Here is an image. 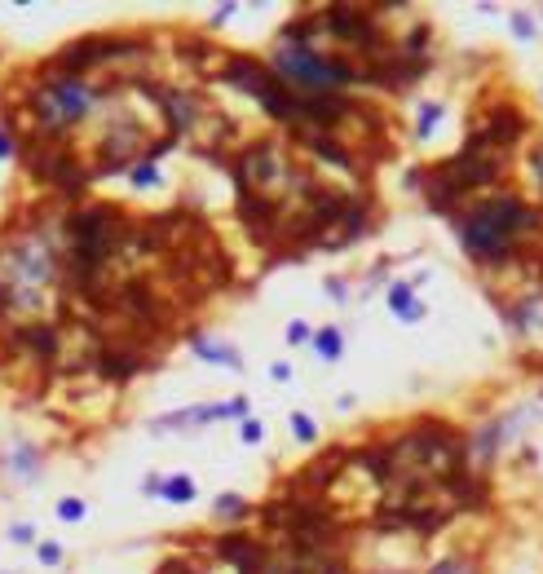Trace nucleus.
<instances>
[{
    "label": "nucleus",
    "instance_id": "obj_20",
    "mask_svg": "<svg viewBox=\"0 0 543 574\" xmlns=\"http://www.w3.org/2000/svg\"><path fill=\"white\" fill-rule=\"evenodd\" d=\"M305 340H309V327H305L301 318H296V323L287 327V344H305Z\"/></svg>",
    "mask_w": 543,
    "mask_h": 574
},
{
    "label": "nucleus",
    "instance_id": "obj_21",
    "mask_svg": "<svg viewBox=\"0 0 543 574\" xmlns=\"http://www.w3.org/2000/svg\"><path fill=\"white\" fill-rule=\"evenodd\" d=\"M442 115V106H424V124H420V137H429L433 133V120Z\"/></svg>",
    "mask_w": 543,
    "mask_h": 574
},
{
    "label": "nucleus",
    "instance_id": "obj_17",
    "mask_svg": "<svg viewBox=\"0 0 543 574\" xmlns=\"http://www.w3.org/2000/svg\"><path fill=\"white\" fill-rule=\"evenodd\" d=\"M239 508H243V499H239V495H221V499H217V517H221V521H225V517L235 521V517H243Z\"/></svg>",
    "mask_w": 543,
    "mask_h": 574
},
{
    "label": "nucleus",
    "instance_id": "obj_10",
    "mask_svg": "<svg viewBox=\"0 0 543 574\" xmlns=\"http://www.w3.org/2000/svg\"><path fill=\"white\" fill-rule=\"evenodd\" d=\"M159 495H163V499H173V504H190V499H194V482L186 478V473H177L173 482H163V486H159Z\"/></svg>",
    "mask_w": 543,
    "mask_h": 574
},
{
    "label": "nucleus",
    "instance_id": "obj_12",
    "mask_svg": "<svg viewBox=\"0 0 543 574\" xmlns=\"http://www.w3.org/2000/svg\"><path fill=\"white\" fill-rule=\"evenodd\" d=\"M159 182V168H155V155H146L137 168H133V186H155Z\"/></svg>",
    "mask_w": 543,
    "mask_h": 574
},
{
    "label": "nucleus",
    "instance_id": "obj_19",
    "mask_svg": "<svg viewBox=\"0 0 543 574\" xmlns=\"http://www.w3.org/2000/svg\"><path fill=\"white\" fill-rule=\"evenodd\" d=\"M36 556H40L44 566H58V561H62V548L54 544V539H49V544H40V548H36Z\"/></svg>",
    "mask_w": 543,
    "mask_h": 574
},
{
    "label": "nucleus",
    "instance_id": "obj_13",
    "mask_svg": "<svg viewBox=\"0 0 543 574\" xmlns=\"http://www.w3.org/2000/svg\"><path fill=\"white\" fill-rule=\"evenodd\" d=\"M102 371L111 380H128V375H133V363H128V358H102Z\"/></svg>",
    "mask_w": 543,
    "mask_h": 574
},
{
    "label": "nucleus",
    "instance_id": "obj_6",
    "mask_svg": "<svg viewBox=\"0 0 543 574\" xmlns=\"http://www.w3.org/2000/svg\"><path fill=\"white\" fill-rule=\"evenodd\" d=\"M120 40H111V36H93V40H75V44H67L62 49V58H58V67L67 71V75H75L80 80V71H89V67H102V62H111L115 54H120Z\"/></svg>",
    "mask_w": 543,
    "mask_h": 574
},
{
    "label": "nucleus",
    "instance_id": "obj_9",
    "mask_svg": "<svg viewBox=\"0 0 543 574\" xmlns=\"http://www.w3.org/2000/svg\"><path fill=\"white\" fill-rule=\"evenodd\" d=\"M314 344H318V354L327 358V363H336V358L344 354V336H340V327H323V332L314 336Z\"/></svg>",
    "mask_w": 543,
    "mask_h": 574
},
{
    "label": "nucleus",
    "instance_id": "obj_18",
    "mask_svg": "<svg viewBox=\"0 0 543 574\" xmlns=\"http://www.w3.org/2000/svg\"><path fill=\"white\" fill-rule=\"evenodd\" d=\"M243 442H248V447L266 442V424H261V420H243Z\"/></svg>",
    "mask_w": 543,
    "mask_h": 574
},
{
    "label": "nucleus",
    "instance_id": "obj_16",
    "mask_svg": "<svg viewBox=\"0 0 543 574\" xmlns=\"http://www.w3.org/2000/svg\"><path fill=\"white\" fill-rule=\"evenodd\" d=\"M292 433L301 437V442H314V437H318V429H314V420H309V416H301V411L292 416Z\"/></svg>",
    "mask_w": 543,
    "mask_h": 574
},
{
    "label": "nucleus",
    "instance_id": "obj_4",
    "mask_svg": "<svg viewBox=\"0 0 543 574\" xmlns=\"http://www.w3.org/2000/svg\"><path fill=\"white\" fill-rule=\"evenodd\" d=\"M93 102H97V89H89L85 80H75V75L49 80L44 89H36V111H40L44 128H54V133L71 128L80 115L93 106Z\"/></svg>",
    "mask_w": 543,
    "mask_h": 574
},
{
    "label": "nucleus",
    "instance_id": "obj_2",
    "mask_svg": "<svg viewBox=\"0 0 543 574\" xmlns=\"http://www.w3.org/2000/svg\"><path fill=\"white\" fill-rule=\"evenodd\" d=\"M274 71L283 75V89L287 93H332L336 85H349L354 80V71L344 67V62H327V58H318V54H309V49H301V44H278L274 49Z\"/></svg>",
    "mask_w": 543,
    "mask_h": 574
},
{
    "label": "nucleus",
    "instance_id": "obj_14",
    "mask_svg": "<svg viewBox=\"0 0 543 574\" xmlns=\"http://www.w3.org/2000/svg\"><path fill=\"white\" fill-rule=\"evenodd\" d=\"M85 513H89L85 499H71V495H67V499H58V517H62V521H80Z\"/></svg>",
    "mask_w": 543,
    "mask_h": 574
},
{
    "label": "nucleus",
    "instance_id": "obj_24",
    "mask_svg": "<svg viewBox=\"0 0 543 574\" xmlns=\"http://www.w3.org/2000/svg\"><path fill=\"white\" fill-rule=\"evenodd\" d=\"M9 539H18V544H27V539H31V526H13V530H9Z\"/></svg>",
    "mask_w": 543,
    "mask_h": 574
},
{
    "label": "nucleus",
    "instance_id": "obj_8",
    "mask_svg": "<svg viewBox=\"0 0 543 574\" xmlns=\"http://www.w3.org/2000/svg\"><path fill=\"white\" fill-rule=\"evenodd\" d=\"M18 344H23V349H36L40 358H49V354L58 349V336H54V327H23Z\"/></svg>",
    "mask_w": 543,
    "mask_h": 574
},
{
    "label": "nucleus",
    "instance_id": "obj_1",
    "mask_svg": "<svg viewBox=\"0 0 543 574\" xmlns=\"http://www.w3.org/2000/svg\"><path fill=\"white\" fill-rule=\"evenodd\" d=\"M535 225L530 208L521 199H490L464 221V248L473 256H486V261H499L517 248V239Z\"/></svg>",
    "mask_w": 543,
    "mask_h": 574
},
{
    "label": "nucleus",
    "instance_id": "obj_23",
    "mask_svg": "<svg viewBox=\"0 0 543 574\" xmlns=\"http://www.w3.org/2000/svg\"><path fill=\"white\" fill-rule=\"evenodd\" d=\"M270 371H274V380H292V367H287V363H274Z\"/></svg>",
    "mask_w": 543,
    "mask_h": 574
},
{
    "label": "nucleus",
    "instance_id": "obj_15",
    "mask_svg": "<svg viewBox=\"0 0 543 574\" xmlns=\"http://www.w3.org/2000/svg\"><path fill=\"white\" fill-rule=\"evenodd\" d=\"M433 574H477V570L464 561V556H447V561H437V566H433Z\"/></svg>",
    "mask_w": 543,
    "mask_h": 574
},
{
    "label": "nucleus",
    "instance_id": "obj_5",
    "mask_svg": "<svg viewBox=\"0 0 543 574\" xmlns=\"http://www.w3.org/2000/svg\"><path fill=\"white\" fill-rule=\"evenodd\" d=\"M221 80H230V85H243V93H252L270 115H278V120H292V115H301V97L287 93L283 80H274L270 71H261L256 62H248V58L230 62V67L221 71Z\"/></svg>",
    "mask_w": 543,
    "mask_h": 574
},
{
    "label": "nucleus",
    "instance_id": "obj_22",
    "mask_svg": "<svg viewBox=\"0 0 543 574\" xmlns=\"http://www.w3.org/2000/svg\"><path fill=\"white\" fill-rule=\"evenodd\" d=\"M513 27H517V36H521V40H530V36H535V27H530V18H525V13H513Z\"/></svg>",
    "mask_w": 543,
    "mask_h": 574
},
{
    "label": "nucleus",
    "instance_id": "obj_25",
    "mask_svg": "<svg viewBox=\"0 0 543 574\" xmlns=\"http://www.w3.org/2000/svg\"><path fill=\"white\" fill-rule=\"evenodd\" d=\"M9 155H13V142H9L5 133H0V159H9Z\"/></svg>",
    "mask_w": 543,
    "mask_h": 574
},
{
    "label": "nucleus",
    "instance_id": "obj_11",
    "mask_svg": "<svg viewBox=\"0 0 543 574\" xmlns=\"http://www.w3.org/2000/svg\"><path fill=\"white\" fill-rule=\"evenodd\" d=\"M194 354L199 358H212V363H230V367H243V358L235 354V349H225V344H208V340H194Z\"/></svg>",
    "mask_w": 543,
    "mask_h": 574
},
{
    "label": "nucleus",
    "instance_id": "obj_7",
    "mask_svg": "<svg viewBox=\"0 0 543 574\" xmlns=\"http://www.w3.org/2000/svg\"><path fill=\"white\" fill-rule=\"evenodd\" d=\"M389 309L398 318H406V323H420L424 318V305H416V297H411V283H393L389 287Z\"/></svg>",
    "mask_w": 543,
    "mask_h": 574
},
{
    "label": "nucleus",
    "instance_id": "obj_3",
    "mask_svg": "<svg viewBox=\"0 0 543 574\" xmlns=\"http://www.w3.org/2000/svg\"><path fill=\"white\" fill-rule=\"evenodd\" d=\"M71 235H75L80 274H97L106 252L115 248V239H120V217H115L111 208H85V212L71 217Z\"/></svg>",
    "mask_w": 543,
    "mask_h": 574
}]
</instances>
